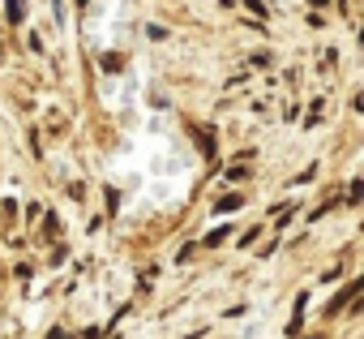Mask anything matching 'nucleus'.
Listing matches in <instances>:
<instances>
[{"instance_id": "5", "label": "nucleus", "mask_w": 364, "mask_h": 339, "mask_svg": "<svg viewBox=\"0 0 364 339\" xmlns=\"http://www.w3.org/2000/svg\"><path fill=\"white\" fill-rule=\"evenodd\" d=\"M228 236H232V228H215V232H210V236H206V241H202V245H223V241H228Z\"/></svg>"}, {"instance_id": "7", "label": "nucleus", "mask_w": 364, "mask_h": 339, "mask_svg": "<svg viewBox=\"0 0 364 339\" xmlns=\"http://www.w3.org/2000/svg\"><path fill=\"white\" fill-rule=\"evenodd\" d=\"M249 177V167L245 163H236V167H228V181H245Z\"/></svg>"}, {"instance_id": "1", "label": "nucleus", "mask_w": 364, "mask_h": 339, "mask_svg": "<svg viewBox=\"0 0 364 339\" xmlns=\"http://www.w3.org/2000/svg\"><path fill=\"white\" fill-rule=\"evenodd\" d=\"M360 288H364V283H360V279H351V283H347V288H343V292L330 301V309H326V313H343V309H347V305L360 296Z\"/></svg>"}, {"instance_id": "3", "label": "nucleus", "mask_w": 364, "mask_h": 339, "mask_svg": "<svg viewBox=\"0 0 364 339\" xmlns=\"http://www.w3.org/2000/svg\"><path fill=\"white\" fill-rule=\"evenodd\" d=\"M22 14H26V9H22V0H5V18H9V26H18Z\"/></svg>"}, {"instance_id": "8", "label": "nucleus", "mask_w": 364, "mask_h": 339, "mask_svg": "<svg viewBox=\"0 0 364 339\" xmlns=\"http://www.w3.org/2000/svg\"><path fill=\"white\" fill-rule=\"evenodd\" d=\"M309 5H313V9H326V5H330V0H309Z\"/></svg>"}, {"instance_id": "9", "label": "nucleus", "mask_w": 364, "mask_h": 339, "mask_svg": "<svg viewBox=\"0 0 364 339\" xmlns=\"http://www.w3.org/2000/svg\"><path fill=\"white\" fill-rule=\"evenodd\" d=\"M86 5H90V0H77V9H86Z\"/></svg>"}, {"instance_id": "4", "label": "nucleus", "mask_w": 364, "mask_h": 339, "mask_svg": "<svg viewBox=\"0 0 364 339\" xmlns=\"http://www.w3.org/2000/svg\"><path fill=\"white\" fill-rule=\"evenodd\" d=\"M360 198H364V185H360V181H351V185H347V207H355Z\"/></svg>"}, {"instance_id": "6", "label": "nucleus", "mask_w": 364, "mask_h": 339, "mask_svg": "<svg viewBox=\"0 0 364 339\" xmlns=\"http://www.w3.org/2000/svg\"><path fill=\"white\" fill-rule=\"evenodd\" d=\"M198 142H202V150H206V155H215V142H210V129H198Z\"/></svg>"}, {"instance_id": "2", "label": "nucleus", "mask_w": 364, "mask_h": 339, "mask_svg": "<svg viewBox=\"0 0 364 339\" xmlns=\"http://www.w3.org/2000/svg\"><path fill=\"white\" fill-rule=\"evenodd\" d=\"M240 207H245V198H240V194H223V198L215 202V211H219V215H232V211H240Z\"/></svg>"}]
</instances>
